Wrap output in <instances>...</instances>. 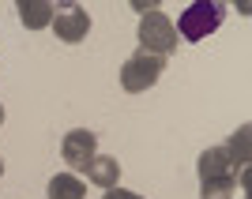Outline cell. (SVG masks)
<instances>
[{
  "label": "cell",
  "mask_w": 252,
  "mask_h": 199,
  "mask_svg": "<svg viewBox=\"0 0 252 199\" xmlns=\"http://www.w3.org/2000/svg\"><path fill=\"white\" fill-rule=\"evenodd\" d=\"M222 15H226V4H219V0H200V4L185 8L177 30H181L185 42H200V38H207V34H215L222 27Z\"/></svg>",
  "instance_id": "6da1fadb"
}]
</instances>
